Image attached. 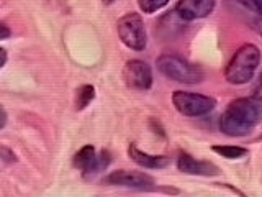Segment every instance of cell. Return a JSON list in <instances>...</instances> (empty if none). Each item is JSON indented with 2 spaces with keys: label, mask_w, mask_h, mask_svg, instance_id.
Here are the masks:
<instances>
[{
  "label": "cell",
  "mask_w": 262,
  "mask_h": 197,
  "mask_svg": "<svg viewBox=\"0 0 262 197\" xmlns=\"http://www.w3.org/2000/svg\"><path fill=\"white\" fill-rule=\"evenodd\" d=\"M262 122V102L254 97H241L229 102L220 117V131L228 136H246Z\"/></svg>",
  "instance_id": "1"
},
{
  "label": "cell",
  "mask_w": 262,
  "mask_h": 197,
  "mask_svg": "<svg viewBox=\"0 0 262 197\" xmlns=\"http://www.w3.org/2000/svg\"><path fill=\"white\" fill-rule=\"evenodd\" d=\"M260 64V51L256 45L246 43L236 49L225 69V79L233 86H243L254 77Z\"/></svg>",
  "instance_id": "2"
},
{
  "label": "cell",
  "mask_w": 262,
  "mask_h": 197,
  "mask_svg": "<svg viewBox=\"0 0 262 197\" xmlns=\"http://www.w3.org/2000/svg\"><path fill=\"white\" fill-rule=\"evenodd\" d=\"M159 72L170 81L182 82V84H199L203 81L205 74L200 66H196L190 61L184 60L177 54H161L156 60Z\"/></svg>",
  "instance_id": "3"
},
{
  "label": "cell",
  "mask_w": 262,
  "mask_h": 197,
  "mask_svg": "<svg viewBox=\"0 0 262 197\" xmlns=\"http://www.w3.org/2000/svg\"><path fill=\"white\" fill-rule=\"evenodd\" d=\"M117 33L121 43L133 51H143L147 45V35L141 15L129 12L117 22Z\"/></svg>",
  "instance_id": "4"
},
{
  "label": "cell",
  "mask_w": 262,
  "mask_h": 197,
  "mask_svg": "<svg viewBox=\"0 0 262 197\" xmlns=\"http://www.w3.org/2000/svg\"><path fill=\"white\" fill-rule=\"evenodd\" d=\"M172 104H174L179 113L190 119H199L203 117V115H208L216 107V101L213 97L185 92V90H176L172 94Z\"/></svg>",
  "instance_id": "5"
},
{
  "label": "cell",
  "mask_w": 262,
  "mask_h": 197,
  "mask_svg": "<svg viewBox=\"0 0 262 197\" xmlns=\"http://www.w3.org/2000/svg\"><path fill=\"white\" fill-rule=\"evenodd\" d=\"M123 81L133 90H149L152 87L151 66L141 60H129L123 68Z\"/></svg>",
  "instance_id": "6"
},
{
  "label": "cell",
  "mask_w": 262,
  "mask_h": 197,
  "mask_svg": "<svg viewBox=\"0 0 262 197\" xmlns=\"http://www.w3.org/2000/svg\"><path fill=\"white\" fill-rule=\"evenodd\" d=\"M103 184L106 186H117V187H128V189H152L154 179L149 174L138 171H112L110 174L103 178Z\"/></svg>",
  "instance_id": "7"
},
{
  "label": "cell",
  "mask_w": 262,
  "mask_h": 197,
  "mask_svg": "<svg viewBox=\"0 0 262 197\" xmlns=\"http://www.w3.org/2000/svg\"><path fill=\"white\" fill-rule=\"evenodd\" d=\"M216 0H179L174 12L180 20L193 22L200 20L215 12Z\"/></svg>",
  "instance_id": "8"
},
{
  "label": "cell",
  "mask_w": 262,
  "mask_h": 197,
  "mask_svg": "<svg viewBox=\"0 0 262 197\" xmlns=\"http://www.w3.org/2000/svg\"><path fill=\"white\" fill-rule=\"evenodd\" d=\"M177 168L180 172H185V174H192V176H218L220 169L210 161H202V160H195L193 156L188 153H180L177 158Z\"/></svg>",
  "instance_id": "9"
},
{
  "label": "cell",
  "mask_w": 262,
  "mask_h": 197,
  "mask_svg": "<svg viewBox=\"0 0 262 197\" xmlns=\"http://www.w3.org/2000/svg\"><path fill=\"white\" fill-rule=\"evenodd\" d=\"M128 156L131 158V161H135L136 164L147 169H162L169 166L170 158L167 156H158V154H149L141 151L136 145H129L128 146Z\"/></svg>",
  "instance_id": "10"
},
{
  "label": "cell",
  "mask_w": 262,
  "mask_h": 197,
  "mask_svg": "<svg viewBox=\"0 0 262 197\" xmlns=\"http://www.w3.org/2000/svg\"><path fill=\"white\" fill-rule=\"evenodd\" d=\"M95 156H97V151H95L94 145H85V146H82L76 154H74L72 163H74V166H76L77 169H80L82 172H85L90 168V164L94 163Z\"/></svg>",
  "instance_id": "11"
},
{
  "label": "cell",
  "mask_w": 262,
  "mask_h": 197,
  "mask_svg": "<svg viewBox=\"0 0 262 197\" xmlns=\"http://www.w3.org/2000/svg\"><path fill=\"white\" fill-rule=\"evenodd\" d=\"M211 151L223 156L226 160H241L244 156L249 154V150H246L243 146H233V145H215V146H211Z\"/></svg>",
  "instance_id": "12"
},
{
  "label": "cell",
  "mask_w": 262,
  "mask_h": 197,
  "mask_svg": "<svg viewBox=\"0 0 262 197\" xmlns=\"http://www.w3.org/2000/svg\"><path fill=\"white\" fill-rule=\"evenodd\" d=\"M110 161H112L110 153L106 151V150H102L100 153L95 156V160H94L92 164H90V168L85 172H82V174H84V178L95 176V174H98V172H102V171H105L106 168H108Z\"/></svg>",
  "instance_id": "13"
},
{
  "label": "cell",
  "mask_w": 262,
  "mask_h": 197,
  "mask_svg": "<svg viewBox=\"0 0 262 197\" xmlns=\"http://www.w3.org/2000/svg\"><path fill=\"white\" fill-rule=\"evenodd\" d=\"M95 98V87L90 84H84L76 92V110H84L85 107Z\"/></svg>",
  "instance_id": "14"
},
{
  "label": "cell",
  "mask_w": 262,
  "mask_h": 197,
  "mask_svg": "<svg viewBox=\"0 0 262 197\" xmlns=\"http://www.w3.org/2000/svg\"><path fill=\"white\" fill-rule=\"evenodd\" d=\"M170 0H138V5L143 13H156L164 8Z\"/></svg>",
  "instance_id": "15"
},
{
  "label": "cell",
  "mask_w": 262,
  "mask_h": 197,
  "mask_svg": "<svg viewBox=\"0 0 262 197\" xmlns=\"http://www.w3.org/2000/svg\"><path fill=\"white\" fill-rule=\"evenodd\" d=\"M237 5H241L244 10L256 13L257 16H262V0H234Z\"/></svg>",
  "instance_id": "16"
},
{
  "label": "cell",
  "mask_w": 262,
  "mask_h": 197,
  "mask_svg": "<svg viewBox=\"0 0 262 197\" xmlns=\"http://www.w3.org/2000/svg\"><path fill=\"white\" fill-rule=\"evenodd\" d=\"M0 158H2V163L4 164H12V163H16V156L15 153L10 150L8 146H2L0 148Z\"/></svg>",
  "instance_id": "17"
},
{
  "label": "cell",
  "mask_w": 262,
  "mask_h": 197,
  "mask_svg": "<svg viewBox=\"0 0 262 197\" xmlns=\"http://www.w3.org/2000/svg\"><path fill=\"white\" fill-rule=\"evenodd\" d=\"M252 97L256 98V101H260L262 102V72H260V76H259V79L256 82V86H254Z\"/></svg>",
  "instance_id": "18"
},
{
  "label": "cell",
  "mask_w": 262,
  "mask_h": 197,
  "mask_svg": "<svg viewBox=\"0 0 262 197\" xmlns=\"http://www.w3.org/2000/svg\"><path fill=\"white\" fill-rule=\"evenodd\" d=\"M0 30H2V36H0V40H8V36L12 35V31L8 30L5 23H0Z\"/></svg>",
  "instance_id": "19"
},
{
  "label": "cell",
  "mask_w": 262,
  "mask_h": 197,
  "mask_svg": "<svg viewBox=\"0 0 262 197\" xmlns=\"http://www.w3.org/2000/svg\"><path fill=\"white\" fill-rule=\"evenodd\" d=\"M7 119H8L7 110H5V107H2V123H0V128H5V125H7Z\"/></svg>",
  "instance_id": "20"
},
{
  "label": "cell",
  "mask_w": 262,
  "mask_h": 197,
  "mask_svg": "<svg viewBox=\"0 0 262 197\" xmlns=\"http://www.w3.org/2000/svg\"><path fill=\"white\" fill-rule=\"evenodd\" d=\"M0 53H2V66H5L7 64V49H0Z\"/></svg>",
  "instance_id": "21"
},
{
  "label": "cell",
  "mask_w": 262,
  "mask_h": 197,
  "mask_svg": "<svg viewBox=\"0 0 262 197\" xmlns=\"http://www.w3.org/2000/svg\"><path fill=\"white\" fill-rule=\"evenodd\" d=\"M102 2H103V5H112L115 0H102Z\"/></svg>",
  "instance_id": "22"
}]
</instances>
